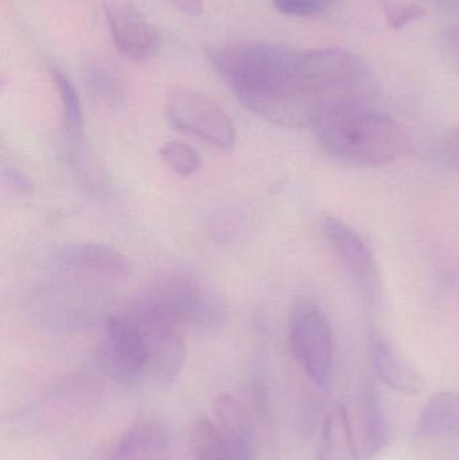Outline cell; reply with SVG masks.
Returning <instances> with one entry per match:
<instances>
[{
  "instance_id": "16",
  "label": "cell",
  "mask_w": 459,
  "mask_h": 460,
  "mask_svg": "<svg viewBox=\"0 0 459 460\" xmlns=\"http://www.w3.org/2000/svg\"><path fill=\"white\" fill-rule=\"evenodd\" d=\"M459 437V394L441 392L428 400L414 426L417 440Z\"/></svg>"
},
{
  "instance_id": "2",
  "label": "cell",
  "mask_w": 459,
  "mask_h": 460,
  "mask_svg": "<svg viewBox=\"0 0 459 460\" xmlns=\"http://www.w3.org/2000/svg\"><path fill=\"white\" fill-rule=\"evenodd\" d=\"M326 153L360 167L382 166L406 153L403 128L366 102H341L321 111L313 124Z\"/></svg>"
},
{
  "instance_id": "12",
  "label": "cell",
  "mask_w": 459,
  "mask_h": 460,
  "mask_svg": "<svg viewBox=\"0 0 459 460\" xmlns=\"http://www.w3.org/2000/svg\"><path fill=\"white\" fill-rule=\"evenodd\" d=\"M97 291L75 288L50 292L43 300V318L59 329L93 326L102 318L104 305H100Z\"/></svg>"
},
{
  "instance_id": "6",
  "label": "cell",
  "mask_w": 459,
  "mask_h": 460,
  "mask_svg": "<svg viewBox=\"0 0 459 460\" xmlns=\"http://www.w3.org/2000/svg\"><path fill=\"white\" fill-rule=\"evenodd\" d=\"M166 116L175 131L199 137L220 150H231L236 131L228 113L209 97L174 86L167 92Z\"/></svg>"
},
{
  "instance_id": "7",
  "label": "cell",
  "mask_w": 459,
  "mask_h": 460,
  "mask_svg": "<svg viewBox=\"0 0 459 460\" xmlns=\"http://www.w3.org/2000/svg\"><path fill=\"white\" fill-rule=\"evenodd\" d=\"M102 372L120 384H134L148 376L147 349L128 313L112 314L104 323L99 348Z\"/></svg>"
},
{
  "instance_id": "9",
  "label": "cell",
  "mask_w": 459,
  "mask_h": 460,
  "mask_svg": "<svg viewBox=\"0 0 459 460\" xmlns=\"http://www.w3.org/2000/svg\"><path fill=\"white\" fill-rule=\"evenodd\" d=\"M322 230L342 265L363 292L364 299L374 307L382 294V278L371 248L352 226L331 216L323 218Z\"/></svg>"
},
{
  "instance_id": "14",
  "label": "cell",
  "mask_w": 459,
  "mask_h": 460,
  "mask_svg": "<svg viewBox=\"0 0 459 460\" xmlns=\"http://www.w3.org/2000/svg\"><path fill=\"white\" fill-rule=\"evenodd\" d=\"M369 350L377 376L390 388L410 396L419 394L425 389L422 373L382 332L375 329L369 332Z\"/></svg>"
},
{
  "instance_id": "27",
  "label": "cell",
  "mask_w": 459,
  "mask_h": 460,
  "mask_svg": "<svg viewBox=\"0 0 459 460\" xmlns=\"http://www.w3.org/2000/svg\"><path fill=\"white\" fill-rule=\"evenodd\" d=\"M167 2L190 18H199L204 13L202 0H167Z\"/></svg>"
},
{
  "instance_id": "1",
  "label": "cell",
  "mask_w": 459,
  "mask_h": 460,
  "mask_svg": "<svg viewBox=\"0 0 459 460\" xmlns=\"http://www.w3.org/2000/svg\"><path fill=\"white\" fill-rule=\"evenodd\" d=\"M301 54L277 43L234 42L209 51V61L245 110L277 126L305 128L320 105L302 83Z\"/></svg>"
},
{
  "instance_id": "24",
  "label": "cell",
  "mask_w": 459,
  "mask_h": 460,
  "mask_svg": "<svg viewBox=\"0 0 459 460\" xmlns=\"http://www.w3.org/2000/svg\"><path fill=\"white\" fill-rule=\"evenodd\" d=\"M423 15V10L418 5H410V7L399 8V10L388 13V22L393 29H401L404 24Z\"/></svg>"
},
{
  "instance_id": "25",
  "label": "cell",
  "mask_w": 459,
  "mask_h": 460,
  "mask_svg": "<svg viewBox=\"0 0 459 460\" xmlns=\"http://www.w3.org/2000/svg\"><path fill=\"white\" fill-rule=\"evenodd\" d=\"M3 180L7 182L11 188L16 189L21 193H30L32 190V183L29 178L24 177L23 174L13 167L3 166L2 170Z\"/></svg>"
},
{
  "instance_id": "22",
  "label": "cell",
  "mask_w": 459,
  "mask_h": 460,
  "mask_svg": "<svg viewBox=\"0 0 459 460\" xmlns=\"http://www.w3.org/2000/svg\"><path fill=\"white\" fill-rule=\"evenodd\" d=\"M272 5L286 15L314 16L323 13L333 0H271Z\"/></svg>"
},
{
  "instance_id": "5",
  "label": "cell",
  "mask_w": 459,
  "mask_h": 460,
  "mask_svg": "<svg viewBox=\"0 0 459 460\" xmlns=\"http://www.w3.org/2000/svg\"><path fill=\"white\" fill-rule=\"evenodd\" d=\"M291 351L310 380L329 388L334 373V338L331 323L315 303L301 300L288 321Z\"/></svg>"
},
{
  "instance_id": "3",
  "label": "cell",
  "mask_w": 459,
  "mask_h": 460,
  "mask_svg": "<svg viewBox=\"0 0 459 460\" xmlns=\"http://www.w3.org/2000/svg\"><path fill=\"white\" fill-rule=\"evenodd\" d=\"M132 305L181 329L190 327L199 332L220 329L229 315L220 294L183 273L159 279Z\"/></svg>"
},
{
  "instance_id": "15",
  "label": "cell",
  "mask_w": 459,
  "mask_h": 460,
  "mask_svg": "<svg viewBox=\"0 0 459 460\" xmlns=\"http://www.w3.org/2000/svg\"><path fill=\"white\" fill-rule=\"evenodd\" d=\"M56 260L61 270L72 272L119 276L129 270L128 259L118 249L105 243H72L61 249Z\"/></svg>"
},
{
  "instance_id": "18",
  "label": "cell",
  "mask_w": 459,
  "mask_h": 460,
  "mask_svg": "<svg viewBox=\"0 0 459 460\" xmlns=\"http://www.w3.org/2000/svg\"><path fill=\"white\" fill-rule=\"evenodd\" d=\"M50 77L58 93L61 104L62 126H64L65 140L67 154L83 150L84 116L80 97L66 73L59 67L50 69Z\"/></svg>"
},
{
  "instance_id": "17",
  "label": "cell",
  "mask_w": 459,
  "mask_h": 460,
  "mask_svg": "<svg viewBox=\"0 0 459 460\" xmlns=\"http://www.w3.org/2000/svg\"><path fill=\"white\" fill-rule=\"evenodd\" d=\"M317 460H363L349 415L342 405L331 410L323 420Z\"/></svg>"
},
{
  "instance_id": "21",
  "label": "cell",
  "mask_w": 459,
  "mask_h": 460,
  "mask_svg": "<svg viewBox=\"0 0 459 460\" xmlns=\"http://www.w3.org/2000/svg\"><path fill=\"white\" fill-rule=\"evenodd\" d=\"M89 85L94 93L110 104H116L123 97V86L115 72L110 67H94L89 73Z\"/></svg>"
},
{
  "instance_id": "13",
  "label": "cell",
  "mask_w": 459,
  "mask_h": 460,
  "mask_svg": "<svg viewBox=\"0 0 459 460\" xmlns=\"http://www.w3.org/2000/svg\"><path fill=\"white\" fill-rule=\"evenodd\" d=\"M213 416L231 460H256L252 420L247 408L229 394H218Z\"/></svg>"
},
{
  "instance_id": "19",
  "label": "cell",
  "mask_w": 459,
  "mask_h": 460,
  "mask_svg": "<svg viewBox=\"0 0 459 460\" xmlns=\"http://www.w3.org/2000/svg\"><path fill=\"white\" fill-rule=\"evenodd\" d=\"M363 442L358 446L361 458L369 460L384 448L388 423L382 400L375 388H366L363 397Z\"/></svg>"
},
{
  "instance_id": "10",
  "label": "cell",
  "mask_w": 459,
  "mask_h": 460,
  "mask_svg": "<svg viewBox=\"0 0 459 460\" xmlns=\"http://www.w3.org/2000/svg\"><path fill=\"white\" fill-rule=\"evenodd\" d=\"M116 49L127 58L146 61L161 43L158 30L128 0H102Z\"/></svg>"
},
{
  "instance_id": "4",
  "label": "cell",
  "mask_w": 459,
  "mask_h": 460,
  "mask_svg": "<svg viewBox=\"0 0 459 460\" xmlns=\"http://www.w3.org/2000/svg\"><path fill=\"white\" fill-rule=\"evenodd\" d=\"M299 72L305 88L321 111L341 102H366L372 91L368 64L342 49L302 51Z\"/></svg>"
},
{
  "instance_id": "23",
  "label": "cell",
  "mask_w": 459,
  "mask_h": 460,
  "mask_svg": "<svg viewBox=\"0 0 459 460\" xmlns=\"http://www.w3.org/2000/svg\"><path fill=\"white\" fill-rule=\"evenodd\" d=\"M438 154L445 164L459 169V129L449 132L438 145Z\"/></svg>"
},
{
  "instance_id": "11",
  "label": "cell",
  "mask_w": 459,
  "mask_h": 460,
  "mask_svg": "<svg viewBox=\"0 0 459 460\" xmlns=\"http://www.w3.org/2000/svg\"><path fill=\"white\" fill-rule=\"evenodd\" d=\"M172 443L158 419L142 416L129 424L102 460H170Z\"/></svg>"
},
{
  "instance_id": "8",
  "label": "cell",
  "mask_w": 459,
  "mask_h": 460,
  "mask_svg": "<svg viewBox=\"0 0 459 460\" xmlns=\"http://www.w3.org/2000/svg\"><path fill=\"white\" fill-rule=\"evenodd\" d=\"M127 313L142 332L147 349L148 376L158 385H172L185 365L186 343L182 329L132 305Z\"/></svg>"
},
{
  "instance_id": "26",
  "label": "cell",
  "mask_w": 459,
  "mask_h": 460,
  "mask_svg": "<svg viewBox=\"0 0 459 460\" xmlns=\"http://www.w3.org/2000/svg\"><path fill=\"white\" fill-rule=\"evenodd\" d=\"M444 50L447 59L459 69V27L447 32L444 40Z\"/></svg>"
},
{
  "instance_id": "20",
  "label": "cell",
  "mask_w": 459,
  "mask_h": 460,
  "mask_svg": "<svg viewBox=\"0 0 459 460\" xmlns=\"http://www.w3.org/2000/svg\"><path fill=\"white\" fill-rule=\"evenodd\" d=\"M162 159L181 177L196 174L202 166L201 156L182 142H169L159 151Z\"/></svg>"
}]
</instances>
